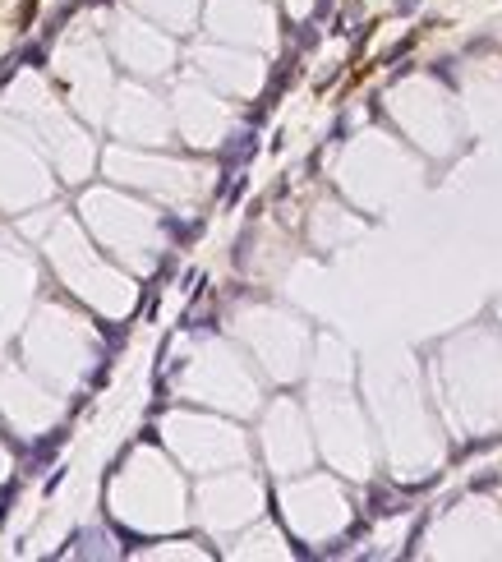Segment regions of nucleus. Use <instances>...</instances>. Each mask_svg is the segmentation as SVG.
<instances>
[{"label": "nucleus", "mask_w": 502, "mask_h": 562, "mask_svg": "<svg viewBox=\"0 0 502 562\" xmlns=\"http://www.w3.org/2000/svg\"><path fill=\"white\" fill-rule=\"evenodd\" d=\"M254 129H240V134H231V143H226L222 148V162L226 166H245L249 162V157H254Z\"/></svg>", "instance_id": "nucleus-1"}, {"label": "nucleus", "mask_w": 502, "mask_h": 562, "mask_svg": "<svg viewBox=\"0 0 502 562\" xmlns=\"http://www.w3.org/2000/svg\"><path fill=\"white\" fill-rule=\"evenodd\" d=\"M65 438H69V433L56 429V433H46L42 442H33V452H28V470H33V465H46V461H51V456L65 447Z\"/></svg>", "instance_id": "nucleus-2"}, {"label": "nucleus", "mask_w": 502, "mask_h": 562, "mask_svg": "<svg viewBox=\"0 0 502 562\" xmlns=\"http://www.w3.org/2000/svg\"><path fill=\"white\" fill-rule=\"evenodd\" d=\"M368 512H373V517H396V512H406V507H401V498L392 493V489L373 484L368 489Z\"/></svg>", "instance_id": "nucleus-3"}]
</instances>
